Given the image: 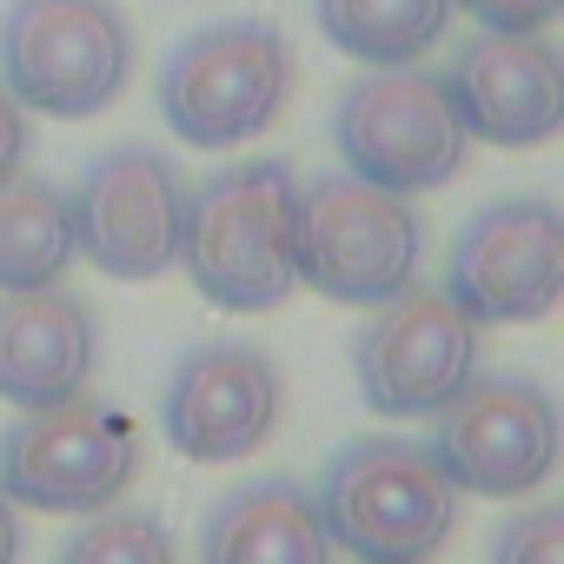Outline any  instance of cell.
Returning a JSON list of instances; mask_svg holds the SVG:
<instances>
[{
	"label": "cell",
	"instance_id": "6da1fadb",
	"mask_svg": "<svg viewBox=\"0 0 564 564\" xmlns=\"http://www.w3.org/2000/svg\"><path fill=\"white\" fill-rule=\"evenodd\" d=\"M173 265L219 313H279L300 293V173L286 160H239L186 186Z\"/></svg>",
	"mask_w": 564,
	"mask_h": 564
},
{
	"label": "cell",
	"instance_id": "7a4b0ae2",
	"mask_svg": "<svg viewBox=\"0 0 564 564\" xmlns=\"http://www.w3.org/2000/svg\"><path fill=\"white\" fill-rule=\"evenodd\" d=\"M313 511L352 564H432L458 531V491L419 438L366 432L319 471Z\"/></svg>",
	"mask_w": 564,
	"mask_h": 564
},
{
	"label": "cell",
	"instance_id": "3957f363",
	"mask_svg": "<svg viewBox=\"0 0 564 564\" xmlns=\"http://www.w3.org/2000/svg\"><path fill=\"white\" fill-rule=\"evenodd\" d=\"M300 94V54L272 21L193 28L160 67V113L193 153H232L259 140Z\"/></svg>",
	"mask_w": 564,
	"mask_h": 564
},
{
	"label": "cell",
	"instance_id": "277c9868",
	"mask_svg": "<svg viewBox=\"0 0 564 564\" xmlns=\"http://www.w3.org/2000/svg\"><path fill=\"white\" fill-rule=\"evenodd\" d=\"M147 471L140 419L100 399H67L21 412L0 432V491L41 518H94L113 511Z\"/></svg>",
	"mask_w": 564,
	"mask_h": 564
},
{
	"label": "cell",
	"instance_id": "5b68a950",
	"mask_svg": "<svg viewBox=\"0 0 564 564\" xmlns=\"http://www.w3.org/2000/svg\"><path fill=\"white\" fill-rule=\"evenodd\" d=\"M0 87L28 113L94 120L133 87V28L113 0H8Z\"/></svg>",
	"mask_w": 564,
	"mask_h": 564
},
{
	"label": "cell",
	"instance_id": "8992f818",
	"mask_svg": "<svg viewBox=\"0 0 564 564\" xmlns=\"http://www.w3.org/2000/svg\"><path fill=\"white\" fill-rule=\"evenodd\" d=\"M425 219L405 193L326 173L300 186V286L333 306H379L419 279Z\"/></svg>",
	"mask_w": 564,
	"mask_h": 564
},
{
	"label": "cell",
	"instance_id": "52a82bcc",
	"mask_svg": "<svg viewBox=\"0 0 564 564\" xmlns=\"http://www.w3.org/2000/svg\"><path fill=\"white\" fill-rule=\"evenodd\" d=\"M333 140L352 180L386 193H438L465 173V127L445 100V80L425 67H372L333 107Z\"/></svg>",
	"mask_w": 564,
	"mask_h": 564
},
{
	"label": "cell",
	"instance_id": "ba28073f",
	"mask_svg": "<svg viewBox=\"0 0 564 564\" xmlns=\"http://www.w3.org/2000/svg\"><path fill=\"white\" fill-rule=\"evenodd\" d=\"M478 366L485 326L425 286L366 306V326L352 333V379L372 419H438L478 379Z\"/></svg>",
	"mask_w": 564,
	"mask_h": 564
},
{
	"label": "cell",
	"instance_id": "9c48e42d",
	"mask_svg": "<svg viewBox=\"0 0 564 564\" xmlns=\"http://www.w3.org/2000/svg\"><path fill=\"white\" fill-rule=\"evenodd\" d=\"M74 206V259L120 286L173 272L180 259V219H186V173L173 153L153 147H107L80 166V186L67 193Z\"/></svg>",
	"mask_w": 564,
	"mask_h": 564
},
{
	"label": "cell",
	"instance_id": "30bf717a",
	"mask_svg": "<svg viewBox=\"0 0 564 564\" xmlns=\"http://www.w3.org/2000/svg\"><path fill=\"white\" fill-rule=\"evenodd\" d=\"M445 300L478 326H538L564 300V213L551 199L478 206L445 259Z\"/></svg>",
	"mask_w": 564,
	"mask_h": 564
},
{
	"label": "cell",
	"instance_id": "8fae6325",
	"mask_svg": "<svg viewBox=\"0 0 564 564\" xmlns=\"http://www.w3.org/2000/svg\"><path fill=\"white\" fill-rule=\"evenodd\" d=\"M458 498H524L557 471V405L524 372H478L425 445Z\"/></svg>",
	"mask_w": 564,
	"mask_h": 564
},
{
	"label": "cell",
	"instance_id": "7c38bea8",
	"mask_svg": "<svg viewBox=\"0 0 564 564\" xmlns=\"http://www.w3.org/2000/svg\"><path fill=\"white\" fill-rule=\"evenodd\" d=\"M279 412H286V379L259 346H193L160 392L166 445L193 465L252 458L272 438Z\"/></svg>",
	"mask_w": 564,
	"mask_h": 564
},
{
	"label": "cell",
	"instance_id": "4fadbf2b",
	"mask_svg": "<svg viewBox=\"0 0 564 564\" xmlns=\"http://www.w3.org/2000/svg\"><path fill=\"white\" fill-rule=\"evenodd\" d=\"M445 100L465 140L524 153L564 127V61L544 34H471L445 74Z\"/></svg>",
	"mask_w": 564,
	"mask_h": 564
},
{
	"label": "cell",
	"instance_id": "5bb4252c",
	"mask_svg": "<svg viewBox=\"0 0 564 564\" xmlns=\"http://www.w3.org/2000/svg\"><path fill=\"white\" fill-rule=\"evenodd\" d=\"M100 366V326L94 306L34 286V293H0V399L14 412L67 405L94 386Z\"/></svg>",
	"mask_w": 564,
	"mask_h": 564
},
{
	"label": "cell",
	"instance_id": "9a60e30c",
	"mask_svg": "<svg viewBox=\"0 0 564 564\" xmlns=\"http://www.w3.org/2000/svg\"><path fill=\"white\" fill-rule=\"evenodd\" d=\"M199 564H333V538L300 478H246L206 511Z\"/></svg>",
	"mask_w": 564,
	"mask_h": 564
},
{
	"label": "cell",
	"instance_id": "2e32d148",
	"mask_svg": "<svg viewBox=\"0 0 564 564\" xmlns=\"http://www.w3.org/2000/svg\"><path fill=\"white\" fill-rule=\"evenodd\" d=\"M74 265V206L54 180L14 173L0 180V293L61 286Z\"/></svg>",
	"mask_w": 564,
	"mask_h": 564
},
{
	"label": "cell",
	"instance_id": "e0dca14e",
	"mask_svg": "<svg viewBox=\"0 0 564 564\" xmlns=\"http://www.w3.org/2000/svg\"><path fill=\"white\" fill-rule=\"evenodd\" d=\"M313 21L359 67H419L452 34V0H313Z\"/></svg>",
	"mask_w": 564,
	"mask_h": 564
},
{
	"label": "cell",
	"instance_id": "ac0fdd59",
	"mask_svg": "<svg viewBox=\"0 0 564 564\" xmlns=\"http://www.w3.org/2000/svg\"><path fill=\"white\" fill-rule=\"evenodd\" d=\"M61 564H180V551L160 511H94L67 538Z\"/></svg>",
	"mask_w": 564,
	"mask_h": 564
},
{
	"label": "cell",
	"instance_id": "d6986e66",
	"mask_svg": "<svg viewBox=\"0 0 564 564\" xmlns=\"http://www.w3.org/2000/svg\"><path fill=\"white\" fill-rule=\"evenodd\" d=\"M491 564H564V505L511 511L491 531Z\"/></svg>",
	"mask_w": 564,
	"mask_h": 564
},
{
	"label": "cell",
	"instance_id": "ffe728a7",
	"mask_svg": "<svg viewBox=\"0 0 564 564\" xmlns=\"http://www.w3.org/2000/svg\"><path fill=\"white\" fill-rule=\"evenodd\" d=\"M452 8H465L491 34H544L564 14V0H452Z\"/></svg>",
	"mask_w": 564,
	"mask_h": 564
},
{
	"label": "cell",
	"instance_id": "44dd1931",
	"mask_svg": "<svg viewBox=\"0 0 564 564\" xmlns=\"http://www.w3.org/2000/svg\"><path fill=\"white\" fill-rule=\"evenodd\" d=\"M28 147H34V127H28V107L0 87V180H14L21 173V160H28Z\"/></svg>",
	"mask_w": 564,
	"mask_h": 564
},
{
	"label": "cell",
	"instance_id": "7402d4cb",
	"mask_svg": "<svg viewBox=\"0 0 564 564\" xmlns=\"http://www.w3.org/2000/svg\"><path fill=\"white\" fill-rule=\"evenodd\" d=\"M0 564H21V505L0 491Z\"/></svg>",
	"mask_w": 564,
	"mask_h": 564
}]
</instances>
